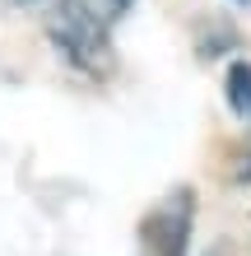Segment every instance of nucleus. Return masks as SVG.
I'll use <instances>...</instances> for the list:
<instances>
[{
  "mask_svg": "<svg viewBox=\"0 0 251 256\" xmlns=\"http://www.w3.org/2000/svg\"><path fill=\"white\" fill-rule=\"evenodd\" d=\"M242 5H247V0H242Z\"/></svg>",
  "mask_w": 251,
  "mask_h": 256,
  "instance_id": "obj_5",
  "label": "nucleus"
},
{
  "mask_svg": "<svg viewBox=\"0 0 251 256\" xmlns=\"http://www.w3.org/2000/svg\"><path fill=\"white\" fill-rule=\"evenodd\" d=\"M51 38L75 66H98L107 61V38H102V19L84 0H56L51 5Z\"/></svg>",
  "mask_w": 251,
  "mask_h": 256,
  "instance_id": "obj_1",
  "label": "nucleus"
},
{
  "mask_svg": "<svg viewBox=\"0 0 251 256\" xmlns=\"http://www.w3.org/2000/svg\"><path fill=\"white\" fill-rule=\"evenodd\" d=\"M224 94H228V108L238 116H251V66L238 61L228 66V80H224Z\"/></svg>",
  "mask_w": 251,
  "mask_h": 256,
  "instance_id": "obj_3",
  "label": "nucleus"
},
{
  "mask_svg": "<svg viewBox=\"0 0 251 256\" xmlns=\"http://www.w3.org/2000/svg\"><path fill=\"white\" fill-rule=\"evenodd\" d=\"M84 5L93 10V14H98L102 24H112V19H121V14L130 10V0H84Z\"/></svg>",
  "mask_w": 251,
  "mask_h": 256,
  "instance_id": "obj_4",
  "label": "nucleus"
},
{
  "mask_svg": "<svg viewBox=\"0 0 251 256\" xmlns=\"http://www.w3.org/2000/svg\"><path fill=\"white\" fill-rule=\"evenodd\" d=\"M191 210H196V196H186V191H177L172 200L158 210V214L149 219L154 224V247L158 256H182L186 252V233H191Z\"/></svg>",
  "mask_w": 251,
  "mask_h": 256,
  "instance_id": "obj_2",
  "label": "nucleus"
}]
</instances>
